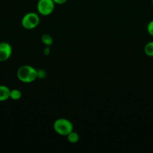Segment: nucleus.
Listing matches in <instances>:
<instances>
[{
    "label": "nucleus",
    "mask_w": 153,
    "mask_h": 153,
    "mask_svg": "<svg viewBox=\"0 0 153 153\" xmlns=\"http://www.w3.org/2000/svg\"><path fill=\"white\" fill-rule=\"evenodd\" d=\"M41 41H42V43H43L46 46H51V45L52 44V43H53L52 37L48 34H44L42 35Z\"/></svg>",
    "instance_id": "9"
},
{
    "label": "nucleus",
    "mask_w": 153,
    "mask_h": 153,
    "mask_svg": "<svg viewBox=\"0 0 153 153\" xmlns=\"http://www.w3.org/2000/svg\"><path fill=\"white\" fill-rule=\"evenodd\" d=\"M18 79L23 83H32L38 78V70L29 65L21 66L16 72Z\"/></svg>",
    "instance_id": "1"
},
{
    "label": "nucleus",
    "mask_w": 153,
    "mask_h": 153,
    "mask_svg": "<svg viewBox=\"0 0 153 153\" xmlns=\"http://www.w3.org/2000/svg\"><path fill=\"white\" fill-rule=\"evenodd\" d=\"M53 128L56 132L62 136H67L72 131L74 126L72 123L65 118H58L54 122Z\"/></svg>",
    "instance_id": "2"
},
{
    "label": "nucleus",
    "mask_w": 153,
    "mask_h": 153,
    "mask_svg": "<svg viewBox=\"0 0 153 153\" xmlns=\"http://www.w3.org/2000/svg\"><path fill=\"white\" fill-rule=\"evenodd\" d=\"M152 5H153V0H152Z\"/></svg>",
    "instance_id": "13"
},
{
    "label": "nucleus",
    "mask_w": 153,
    "mask_h": 153,
    "mask_svg": "<svg viewBox=\"0 0 153 153\" xmlns=\"http://www.w3.org/2000/svg\"><path fill=\"white\" fill-rule=\"evenodd\" d=\"M144 52L149 57H153V41L148 42L144 47Z\"/></svg>",
    "instance_id": "10"
},
{
    "label": "nucleus",
    "mask_w": 153,
    "mask_h": 153,
    "mask_svg": "<svg viewBox=\"0 0 153 153\" xmlns=\"http://www.w3.org/2000/svg\"><path fill=\"white\" fill-rule=\"evenodd\" d=\"M22 97V93L18 89L10 90V98L12 100H19Z\"/></svg>",
    "instance_id": "8"
},
{
    "label": "nucleus",
    "mask_w": 153,
    "mask_h": 153,
    "mask_svg": "<svg viewBox=\"0 0 153 153\" xmlns=\"http://www.w3.org/2000/svg\"><path fill=\"white\" fill-rule=\"evenodd\" d=\"M12 55V47L7 42L0 43V61H5Z\"/></svg>",
    "instance_id": "5"
},
{
    "label": "nucleus",
    "mask_w": 153,
    "mask_h": 153,
    "mask_svg": "<svg viewBox=\"0 0 153 153\" xmlns=\"http://www.w3.org/2000/svg\"><path fill=\"white\" fill-rule=\"evenodd\" d=\"M67 139L70 143H77L80 139L79 134L76 132H75V131H72L71 132H70L67 135Z\"/></svg>",
    "instance_id": "7"
},
{
    "label": "nucleus",
    "mask_w": 153,
    "mask_h": 153,
    "mask_svg": "<svg viewBox=\"0 0 153 153\" xmlns=\"http://www.w3.org/2000/svg\"><path fill=\"white\" fill-rule=\"evenodd\" d=\"M10 90L5 85H0V102H4L10 98Z\"/></svg>",
    "instance_id": "6"
},
{
    "label": "nucleus",
    "mask_w": 153,
    "mask_h": 153,
    "mask_svg": "<svg viewBox=\"0 0 153 153\" xmlns=\"http://www.w3.org/2000/svg\"><path fill=\"white\" fill-rule=\"evenodd\" d=\"M56 4H63L67 1V0H52Z\"/></svg>",
    "instance_id": "12"
},
{
    "label": "nucleus",
    "mask_w": 153,
    "mask_h": 153,
    "mask_svg": "<svg viewBox=\"0 0 153 153\" xmlns=\"http://www.w3.org/2000/svg\"><path fill=\"white\" fill-rule=\"evenodd\" d=\"M40 22V17L38 14L34 12H29L25 14L22 17L21 24L25 29L32 30L35 28Z\"/></svg>",
    "instance_id": "3"
},
{
    "label": "nucleus",
    "mask_w": 153,
    "mask_h": 153,
    "mask_svg": "<svg viewBox=\"0 0 153 153\" xmlns=\"http://www.w3.org/2000/svg\"><path fill=\"white\" fill-rule=\"evenodd\" d=\"M147 31L148 34L153 37V20H151L147 25Z\"/></svg>",
    "instance_id": "11"
},
{
    "label": "nucleus",
    "mask_w": 153,
    "mask_h": 153,
    "mask_svg": "<svg viewBox=\"0 0 153 153\" xmlns=\"http://www.w3.org/2000/svg\"><path fill=\"white\" fill-rule=\"evenodd\" d=\"M55 4L52 0H38L37 4L38 12L42 16H48L54 10Z\"/></svg>",
    "instance_id": "4"
}]
</instances>
